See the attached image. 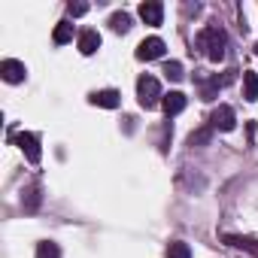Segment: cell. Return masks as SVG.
Masks as SVG:
<instances>
[{"instance_id": "obj_1", "label": "cell", "mask_w": 258, "mask_h": 258, "mask_svg": "<svg viewBox=\"0 0 258 258\" xmlns=\"http://www.w3.org/2000/svg\"><path fill=\"white\" fill-rule=\"evenodd\" d=\"M198 43H201V49L207 52L210 61H222V58H225V49H228V34H225L219 25H210V28L201 31Z\"/></svg>"}, {"instance_id": "obj_15", "label": "cell", "mask_w": 258, "mask_h": 258, "mask_svg": "<svg viewBox=\"0 0 258 258\" xmlns=\"http://www.w3.org/2000/svg\"><path fill=\"white\" fill-rule=\"evenodd\" d=\"M37 258H61V249H58V243H52V240H43V243H37Z\"/></svg>"}, {"instance_id": "obj_8", "label": "cell", "mask_w": 258, "mask_h": 258, "mask_svg": "<svg viewBox=\"0 0 258 258\" xmlns=\"http://www.w3.org/2000/svg\"><path fill=\"white\" fill-rule=\"evenodd\" d=\"M118 97H121V94H118L115 88H106V91H94V94H91V103H94V106H103V109H115V106L121 103Z\"/></svg>"}, {"instance_id": "obj_10", "label": "cell", "mask_w": 258, "mask_h": 258, "mask_svg": "<svg viewBox=\"0 0 258 258\" xmlns=\"http://www.w3.org/2000/svg\"><path fill=\"white\" fill-rule=\"evenodd\" d=\"M100 49V34L97 31H82L79 34V52L82 55H94Z\"/></svg>"}, {"instance_id": "obj_14", "label": "cell", "mask_w": 258, "mask_h": 258, "mask_svg": "<svg viewBox=\"0 0 258 258\" xmlns=\"http://www.w3.org/2000/svg\"><path fill=\"white\" fill-rule=\"evenodd\" d=\"M109 28H112L115 34H127V31H131V16H127V13H115V16L109 19Z\"/></svg>"}, {"instance_id": "obj_17", "label": "cell", "mask_w": 258, "mask_h": 258, "mask_svg": "<svg viewBox=\"0 0 258 258\" xmlns=\"http://www.w3.org/2000/svg\"><path fill=\"white\" fill-rule=\"evenodd\" d=\"M164 73H167V79H173V82H179V79L185 76L179 61H167V64H164Z\"/></svg>"}, {"instance_id": "obj_9", "label": "cell", "mask_w": 258, "mask_h": 258, "mask_svg": "<svg viewBox=\"0 0 258 258\" xmlns=\"http://www.w3.org/2000/svg\"><path fill=\"white\" fill-rule=\"evenodd\" d=\"M161 106H164L167 115H179V112L185 109V94H182V91H170V94H164Z\"/></svg>"}, {"instance_id": "obj_16", "label": "cell", "mask_w": 258, "mask_h": 258, "mask_svg": "<svg viewBox=\"0 0 258 258\" xmlns=\"http://www.w3.org/2000/svg\"><path fill=\"white\" fill-rule=\"evenodd\" d=\"M167 258H191V249H188V243H182V240H173V243L167 246Z\"/></svg>"}, {"instance_id": "obj_18", "label": "cell", "mask_w": 258, "mask_h": 258, "mask_svg": "<svg viewBox=\"0 0 258 258\" xmlns=\"http://www.w3.org/2000/svg\"><path fill=\"white\" fill-rule=\"evenodd\" d=\"M210 137H213V131H210V127H204V131H198V134H191V137H188V146H201V143H210Z\"/></svg>"}, {"instance_id": "obj_12", "label": "cell", "mask_w": 258, "mask_h": 258, "mask_svg": "<svg viewBox=\"0 0 258 258\" xmlns=\"http://www.w3.org/2000/svg\"><path fill=\"white\" fill-rule=\"evenodd\" d=\"M243 97L258 100V73H243Z\"/></svg>"}, {"instance_id": "obj_3", "label": "cell", "mask_w": 258, "mask_h": 258, "mask_svg": "<svg viewBox=\"0 0 258 258\" xmlns=\"http://www.w3.org/2000/svg\"><path fill=\"white\" fill-rule=\"evenodd\" d=\"M234 124H237V115H234V109H231L228 103H222V106L213 112V118H210V127H213V131H234Z\"/></svg>"}, {"instance_id": "obj_11", "label": "cell", "mask_w": 258, "mask_h": 258, "mask_svg": "<svg viewBox=\"0 0 258 258\" xmlns=\"http://www.w3.org/2000/svg\"><path fill=\"white\" fill-rule=\"evenodd\" d=\"M228 246H237V249H246V252H252L255 258H258V240H252V237H237V234H225L222 237Z\"/></svg>"}, {"instance_id": "obj_2", "label": "cell", "mask_w": 258, "mask_h": 258, "mask_svg": "<svg viewBox=\"0 0 258 258\" xmlns=\"http://www.w3.org/2000/svg\"><path fill=\"white\" fill-rule=\"evenodd\" d=\"M137 100H140V106H146V109H152V106H158V100H164L161 85H158L155 76H140V79H137Z\"/></svg>"}, {"instance_id": "obj_7", "label": "cell", "mask_w": 258, "mask_h": 258, "mask_svg": "<svg viewBox=\"0 0 258 258\" xmlns=\"http://www.w3.org/2000/svg\"><path fill=\"white\" fill-rule=\"evenodd\" d=\"M140 19L146 22V25H161V19H164V7L161 4H155V0H149V4H140Z\"/></svg>"}, {"instance_id": "obj_19", "label": "cell", "mask_w": 258, "mask_h": 258, "mask_svg": "<svg viewBox=\"0 0 258 258\" xmlns=\"http://www.w3.org/2000/svg\"><path fill=\"white\" fill-rule=\"evenodd\" d=\"M67 13H70L73 19H79V16H85V13H88V4H70V7H67Z\"/></svg>"}, {"instance_id": "obj_13", "label": "cell", "mask_w": 258, "mask_h": 258, "mask_svg": "<svg viewBox=\"0 0 258 258\" xmlns=\"http://www.w3.org/2000/svg\"><path fill=\"white\" fill-rule=\"evenodd\" d=\"M52 40H55L58 46L70 43V40H73V25H70V22H58V25H55V34H52Z\"/></svg>"}, {"instance_id": "obj_4", "label": "cell", "mask_w": 258, "mask_h": 258, "mask_svg": "<svg viewBox=\"0 0 258 258\" xmlns=\"http://www.w3.org/2000/svg\"><path fill=\"white\" fill-rule=\"evenodd\" d=\"M16 143H19V149L28 155V161H31V164H40L43 152H40V140H37V134H28V131H22V134L16 137Z\"/></svg>"}, {"instance_id": "obj_5", "label": "cell", "mask_w": 258, "mask_h": 258, "mask_svg": "<svg viewBox=\"0 0 258 258\" xmlns=\"http://www.w3.org/2000/svg\"><path fill=\"white\" fill-rule=\"evenodd\" d=\"M164 55V40L161 37H149V40H143L140 46H137V58L140 61H155V58H161Z\"/></svg>"}, {"instance_id": "obj_6", "label": "cell", "mask_w": 258, "mask_h": 258, "mask_svg": "<svg viewBox=\"0 0 258 258\" xmlns=\"http://www.w3.org/2000/svg\"><path fill=\"white\" fill-rule=\"evenodd\" d=\"M0 76H4L7 82H25V76H28V70H25V64L22 61H16V58H7V61H0Z\"/></svg>"}]
</instances>
